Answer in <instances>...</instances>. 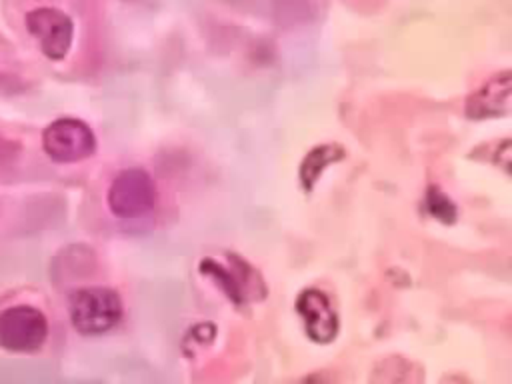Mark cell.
I'll list each match as a JSON object with an SVG mask.
<instances>
[{
    "label": "cell",
    "instance_id": "cell-8",
    "mask_svg": "<svg viewBox=\"0 0 512 384\" xmlns=\"http://www.w3.org/2000/svg\"><path fill=\"white\" fill-rule=\"evenodd\" d=\"M344 156V150L338 144H322L312 148L304 162L300 164V184L304 190H312L318 176L324 172L326 166L338 162Z\"/></svg>",
    "mask_w": 512,
    "mask_h": 384
},
{
    "label": "cell",
    "instance_id": "cell-6",
    "mask_svg": "<svg viewBox=\"0 0 512 384\" xmlns=\"http://www.w3.org/2000/svg\"><path fill=\"white\" fill-rule=\"evenodd\" d=\"M296 312L312 342L328 344L338 334V316L330 300L318 288H306L296 298Z\"/></svg>",
    "mask_w": 512,
    "mask_h": 384
},
{
    "label": "cell",
    "instance_id": "cell-7",
    "mask_svg": "<svg viewBox=\"0 0 512 384\" xmlns=\"http://www.w3.org/2000/svg\"><path fill=\"white\" fill-rule=\"evenodd\" d=\"M510 72L504 70L492 76L482 88L470 94L466 102V116L468 118H494L506 114L510 108Z\"/></svg>",
    "mask_w": 512,
    "mask_h": 384
},
{
    "label": "cell",
    "instance_id": "cell-4",
    "mask_svg": "<svg viewBox=\"0 0 512 384\" xmlns=\"http://www.w3.org/2000/svg\"><path fill=\"white\" fill-rule=\"evenodd\" d=\"M42 148L54 162H80L96 150V138L90 126L78 118H58L42 132Z\"/></svg>",
    "mask_w": 512,
    "mask_h": 384
},
{
    "label": "cell",
    "instance_id": "cell-1",
    "mask_svg": "<svg viewBox=\"0 0 512 384\" xmlns=\"http://www.w3.org/2000/svg\"><path fill=\"white\" fill-rule=\"evenodd\" d=\"M122 300L108 286H86L70 294L68 316L76 332L96 336L112 330L122 318Z\"/></svg>",
    "mask_w": 512,
    "mask_h": 384
},
{
    "label": "cell",
    "instance_id": "cell-2",
    "mask_svg": "<svg viewBox=\"0 0 512 384\" xmlns=\"http://www.w3.org/2000/svg\"><path fill=\"white\" fill-rule=\"evenodd\" d=\"M106 204L122 220H136L152 212L156 204V184L142 168L120 170L108 186Z\"/></svg>",
    "mask_w": 512,
    "mask_h": 384
},
{
    "label": "cell",
    "instance_id": "cell-5",
    "mask_svg": "<svg viewBox=\"0 0 512 384\" xmlns=\"http://www.w3.org/2000/svg\"><path fill=\"white\" fill-rule=\"evenodd\" d=\"M26 28L50 60H62L68 54L74 38V24L66 12L50 6L34 8L26 14Z\"/></svg>",
    "mask_w": 512,
    "mask_h": 384
},
{
    "label": "cell",
    "instance_id": "cell-9",
    "mask_svg": "<svg viewBox=\"0 0 512 384\" xmlns=\"http://www.w3.org/2000/svg\"><path fill=\"white\" fill-rule=\"evenodd\" d=\"M426 206H428V212H430L434 218L442 220L444 224H450V222H454V218H456V208H454V204H452L450 198H448L444 192H440L436 186H432V188L428 190V194H426Z\"/></svg>",
    "mask_w": 512,
    "mask_h": 384
},
{
    "label": "cell",
    "instance_id": "cell-3",
    "mask_svg": "<svg viewBox=\"0 0 512 384\" xmlns=\"http://www.w3.org/2000/svg\"><path fill=\"white\" fill-rule=\"evenodd\" d=\"M48 336V320L42 310L16 304L0 312V348L30 354L42 348Z\"/></svg>",
    "mask_w": 512,
    "mask_h": 384
}]
</instances>
